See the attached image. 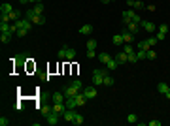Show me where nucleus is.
<instances>
[{
  "label": "nucleus",
  "mask_w": 170,
  "mask_h": 126,
  "mask_svg": "<svg viewBox=\"0 0 170 126\" xmlns=\"http://www.w3.org/2000/svg\"><path fill=\"white\" fill-rule=\"evenodd\" d=\"M168 87H170V85H168Z\"/></svg>",
  "instance_id": "nucleus-51"
},
{
  "label": "nucleus",
  "mask_w": 170,
  "mask_h": 126,
  "mask_svg": "<svg viewBox=\"0 0 170 126\" xmlns=\"http://www.w3.org/2000/svg\"><path fill=\"white\" fill-rule=\"evenodd\" d=\"M8 124H9V120L6 117H0V126H8Z\"/></svg>",
  "instance_id": "nucleus-43"
},
{
  "label": "nucleus",
  "mask_w": 170,
  "mask_h": 126,
  "mask_svg": "<svg viewBox=\"0 0 170 126\" xmlns=\"http://www.w3.org/2000/svg\"><path fill=\"white\" fill-rule=\"evenodd\" d=\"M157 42H159V40H157L155 36H151V38H149V40H147V43H149V47H153V45H155Z\"/></svg>",
  "instance_id": "nucleus-40"
},
{
  "label": "nucleus",
  "mask_w": 170,
  "mask_h": 126,
  "mask_svg": "<svg viewBox=\"0 0 170 126\" xmlns=\"http://www.w3.org/2000/svg\"><path fill=\"white\" fill-rule=\"evenodd\" d=\"M110 73L108 70H102V68H96L95 72H93V83H95V87H100L102 83H104V75Z\"/></svg>",
  "instance_id": "nucleus-1"
},
{
  "label": "nucleus",
  "mask_w": 170,
  "mask_h": 126,
  "mask_svg": "<svg viewBox=\"0 0 170 126\" xmlns=\"http://www.w3.org/2000/svg\"><path fill=\"white\" fill-rule=\"evenodd\" d=\"M155 38L159 40V42H163V40L166 38V34H163V32H157V36H155Z\"/></svg>",
  "instance_id": "nucleus-44"
},
{
  "label": "nucleus",
  "mask_w": 170,
  "mask_h": 126,
  "mask_svg": "<svg viewBox=\"0 0 170 126\" xmlns=\"http://www.w3.org/2000/svg\"><path fill=\"white\" fill-rule=\"evenodd\" d=\"M59 117H61L59 113L51 111V113L47 115V117H45V119H47V124H49V126H55V124H59Z\"/></svg>",
  "instance_id": "nucleus-7"
},
{
  "label": "nucleus",
  "mask_w": 170,
  "mask_h": 126,
  "mask_svg": "<svg viewBox=\"0 0 170 126\" xmlns=\"http://www.w3.org/2000/svg\"><path fill=\"white\" fill-rule=\"evenodd\" d=\"M100 2H102V4H110L112 0H100Z\"/></svg>",
  "instance_id": "nucleus-48"
},
{
  "label": "nucleus",
  "mask_w": 170,
  "mask_h": 126,
  "mask_svg": "<svg viewBox=\"0 0 170 126\" xmlns=\"http://www.w3.org/2000/svg\"><path fill=\"white\" fill-rule=\"evenodd\" d=\"M32 12H34V13H38V15H42V13H44V4H42V2H38V4H34V8H32Z\"/></svg>",
  "instance_id": "nucleus-25"
},
{
  "label": "nucleus",
  "mask_w": 170,
  "mask_h": 126,
  "mask_svg": "<svg viewBox=\"0 0 170 126\" xmlns=\"http://www.w3.org/2000/svg\"><path fill=\"white\" fill-rule=\"evenodd\" d=\"M136 57H138V60L147 58V51H144V49H136Z\"/></svg>",
  "instance_id": "nucleus-28"
},
{
  "label": "nucleus",
  "mask_w": 170,
  "mask_h": 126,
  "mask_svg": "<svg viewBox=\"0 0 170 126\" xmlns=\"http://www.w3.org/2000/svg\"><path fill=\"white\" fill-rule=\"evenodd\" d=\"M15 34H17L19 38H23V36H27V34H28V30H25V28H17V32H15Z\"/></svg>",
  "instance_id": "nucleus-36"
},
{
  "label": "nucleus",
  "mask_w": 170,
  "mask_h": 126,
  "mask_svg": "<svg viewBox=\"0 0 170 126\" xmlns=\"http://www.w3.org/2000/svg\"><path fill=\"white\" fill-rule=\"evenodd\" d=\"M64 105H66V109H76L78 107V102H76V98H66Z\"/></svg>",
  "instance_id": "nucleus-15"
},
{
  "label": "nucleus",
  "mask_w": 170,
  "mask_h": 126,
  "mask_svg": "<svg viewBox=\"0 0 170 126\" xmlns=\"http://www.w3.org/2000/svg\"><path fill=\"white\" fill-rule=\"evenodd\" d=\"M132 8H134V9H144V8H146V4H144L142 0H134V2H132Z\"/></svg>",
  "instance_id": "nucleus-31"
},
{
  "label": "nucleus",
  "mask_w": 170,
  "mask_h": 126,
  "mask_svg": "<svg viewBox=\"0 0 170 126\" xmlns=\"http://www.w3.org/2000/svg\"><path fill=\"white\" fill-rule=\"evenodd\" d=\"M25 17H27V19H28V21L32 23V24H44V23H45V17H44V15H38V13H34L32 9H28V12L25 13Z\"/></svg>",
  "instance_id": "nucleus-3"
},
{
  "label": "nucleus",
  "mask_w": 170,
  "mask_h": 126,
  "mask_svg": "<svg viewBox=\"0 0 170 126\" xmlns=\"http://www.w3.org/2000/svg\"><path fill=\"white\" fill-rule=\"evenodd\" d=\"M76 109H66V111L63 113V119L66 120V122H72V120H74V117H76Z\"/></svg>",
  "instance_id": "nucleus-8"
},
{
  "label": "nucleus",
  "mask_w": 170,
  "mask_h": 126,
  "mask_svg": "<svg viewBox=\"0 0 170 126\" xmlns=\"http://www.w3.org/2000/svg\"><path fill=\"white\" fill-rule=\"evenodd\" d=\"M149 126H161V120H149Z\"/></svg>",
  "instance_id": "nucleus-45"
},
{
  "label": "nucleus",
  "mask_w": 170,
  "mask_h": 126,
  "mask_svg": "<svg viewBox=\"0 0 170 126\" xmlns=\"http://www.w3.org/2000/svg\"><path fill=\"white\" fill-rule=\"evenodd\" d=\"M112 43L113 45H123V43H125V42H123V36H121V34H115V36L112 38Z\"/></svg>",
  "instance_id": "nucleus-22"
},
{
  "label": "nucleus",
  "mask_w": 170,
  "mask_h": 126,
  "mask_svg": "<svg viewBox=\"0 0 170 126\" xmlns=\"http://www.w3.org/2000/svg\"><path fill=\"white\" fill-rule=\"evenodd\" d=\"M85 47H87V51H93V49L96 47V40H89V42H87V45H85Z\"/></svg>",
  "instance_id": "nucleus-32"
},
{
  "label": "nucleus",
  "mask_w": 170,
  "mask_h": 126,
  "mask_svg": "<svg viewBox=\"0 0 170 126\" xmlns=\"http://www.w3.org/2000/svg\"><path fill=\"white\" fill-rule=\"evenodd\" d=\"M28 2H32V4H38V2H42V0H28Z\"/></svg>",
  "instance_id": "nucleus-47"
},
{
  "label": "nucleus",
  "mask_w": 170,
  "mask_h": 126,
  "mask_svg": "<svg viewBox=\"0 0 170 126\" xmlns=\"http://www.w3.org/2000/svg\"><path fill=\"white\" fill-rule=\"evenodd\" d=\"M140 27H142L144 30H146V32H149V34H151V32H155V24H153L151 21H142V23H140Z\"/></svg>",
  "instance_id": "nucleus-10"
},
{
  "label": "nucleus",
  "mask_w": 170,
  "mask_h": 126,
  "mask_svg": "<svg viewBox=\"0 0 170 126\" xmlns=\"http://www.w3.org/2000/svg\"><path fill=\"white\" fill-rule=\"evenodd\" d=\"M102 85H104V87H112V85H113V77H110V73L104 75V83H102Z\"/></svg>",
  "instance_id": "nucleus-29"
},
{
  "label": "nucleus",
  "mask_w": 170,
  "mask_h": 126,
  "mask_svg": "<svg viewBox=\"0 0 170 126\" xmlns=\"http://www.w3.org/2000/svg\"><path fill=\"white\" fill-rule=\"evenodd\" d=\"M53 111H55V113H59V115H63V113L66 111V105H64V102L53 104Z\"/></svg>",
  "instance_id": "nucleus-13"
},
{
  "label": "nucleus",
  "mask_w": 170,
  "mask_h": 126,
  "mask_svg": "<svg viewBox=\"0 0 170 126\" xmlns=\"http://www.w3.org/2000/svg\"><path fill=\"white\" fill-rule=\"evenodd\" d=\"M19 2H21V4H27V2H28V0H19Z\"/></svg>",
  "instance_id": "nucleus-50"
},
{
  "label": "nucleus",
  "mask_w": 170,
  "mask_h": 126,
  "mask_svg": "<svg viewBox=\"0 0 170 126\" xmlns=\"http://www.w3.org/2000/svg\"><path fill=\"white\" fill-rule=\"evenodd\" d=\"M66 96H64V92H55L53 94V104H59V102H64Z\"/></svg>",
  "instance_id": "nucleus-18"
},
{
  "label": "nucleus",
  "mask_w": 170,
  "mask_h": 126,
  "mask_svg": "<svg viewBox=\"0 0 170 126\" xmlns=\"http://www.w3.org/2000/svg\"><path fill=\"white\" fill-rule=\"evenodd\" d=\"M125 28L128 30V32H132V34H138V30H140V24L138 23H128V24H125Z\"/></svg>",
  "instance_id": "nucleus-12"
},
{
  "label": "nucleus",
  "mask_w": 170,
  "mask_h": 126,
  "mask_svg": "<svg viewBox=\"0 0 170 126\" xmlns=\"http://www.w3.org/2000/svg\"><path fill=\"white\" fill-rule=\"evenodd\" d=\"M12 12H13L12 4H2V6H0V13H12Z\"/></svg>",
  "instance_id": "nucleus-23"
},
{
  "label": "nucleus",
  "mask_w": 170,
  "mask_h": 126,
  "mask_svg": "<svg viewBox=\"0 0 170 126\" xmlns=\"http://www.w3.org/2000/svg\"><path fill=\"white\" fill-rule=\"evenodd\" d=\"M96 55H95V49H93V51H87V58H95Z\"/></svg>",
  "instance_id": "nucleus-46"
},
{
  "label": "nucleus",
  "mask_w": 170,
  "mask_h": 126,
  "mask_svg": "<svg viewBox=\"0 0 170 126\" xmlns=\"http://www.w3.org/2000/svg\"><path fill=\"white\" fill-rule=\"evenodd\" d=\"M147 58H151V60H153V58H157V53L149 49V51H147Z\"/></svg>",
  "instance_id": "nucleus-42"
},
{
  "label": "nucleus",
  "mask_w": 170,
  "mask_h": 126,
  "mask_svg": "<svg viewBox=\"0 0 170 126\" xmlns=\"http://www.w3.org/2000/svg\"><path fill=\"white\" fill-rule=\"evenodd\" d=\"M115 60H117V64H119V66H121V64L128 62V55H127V53H119V55H117V57H115Z\"/></svg>",
  "instance_id": "nucleus-17"
},
{
  "label": "nucleus",
  "mask_w": 170,
  "mask_h": 126,
  "mask_svg": "<svg viewBox=\"0 0 170 126\" xmlns=\"http://www.w3.org/2000/svg\"><path fill=\"white\" fill-rule=\"evenodd\" d=\"M157 32H163V34H166V32H168V27H166V24H161V27L157 28Z\"/></svg>",
  "instance_id": "nucleus-41"
},
{
  "label": "nucleus",
  "mask_w": 170,
  "mask_h": 126,
  "mask_svg": "<svg viewBox=\"0 0 170 126\" xmlns=\"http://www.w3.org/2000/svg\"><path fill=\"white\" fill-rule=\"evenodd\" d=\"M131 21H132V23H138V24H140V23H142V19H140V15H138V13H134V15H132V19H131Z\"/></svg>",
  "instance_id": "nucleus-38"
},
{
  "label": "nucleus",
  "mask_w": 170,
  "mask_h": 126,
  "mask_svg": "<svg viewBox=\"0 0 170 126\" xmlns=\"http://www.w3.org/2000/svg\"><path fill=\"white\" fill-rule=\"evenodd\" d=\"M57 57H59V58H64V60H74V58H76V49H74V47H63V49H59Z\"/></svg>",
  "instance_id": "nucleus-2"
},
{
  "label": "nucleus",
  "mask_w": 170,
  "mask_h": 126,
  "mask_svg": "<svg viewBox=\"0 0 170 126\" xmlns=\"http://www.w3.org/2000/svg\"><path fill=\"white\" fill-rule=\"evenodd\" d=\"M127 122H128V124H134V122H138V117H136L134 113H131V115L127 117Z\"/></svg>",
  "instance_id": "nucleus-33"
},
{
  "label": "nucleus",
  "mask_w": 170,
  "mask_h": 126,
  "mask_svg": "<svg viewBox=\"0 0 170 126\" xmlns=\"http://www.w3.org/2000/svg\"><path fill=\"white\" fill-rule=\"evenodd\" d=\"M91 32H93V24H83V27L80 28V34H81V36H89Z\"/></svg>",
  "instance_id": "nucleus-16"
},
{
  "label": "nucleus",
  "mask_w": 170,
  "mask_h": 126,
  "mask_svg": "<svg viewBox=\"0 0 170 126\" xmlns=\"http://www.w3.org/2000/svg\"><path fill=\"white\" fill-rule=\"evenodd\" d=\"M40 111H42L44 117H47V115L53 111V105H42V109H40Z\"/></svg>",
  "instance_id": "nucleus-26"
},
{
  "label": "nucleus",
  "mask_w": 170,
  "mask_h": 126,
  "mask_svg": "<svg viewBox=\"0 0 170 126\" xmlns=\"http://www.w3.org/2000/svg\"><path fill=\"white\" fill-rule=\"evenodd\" d=\"M15 27H17V28H25V30H32V23H30L27 17H21V19L15 21Z\"/></svg>",
  "instance_id": "nucleus-4"
},
{
  "label": "nucleus",
  "mask_w": 170,
  "mask_h": 126,
  "mask_svg": "<svg viewBox=\"0 0 170 126\" xmlns=\"http://www.w3.org/2000/svg\"><path fill=\"white\" fill-rule=\"evenodd\" d=\"M117 68H119V64H117L115 58H110L106 62V70H108V72H113V70H117Z\"/></svg>",
  "instance_id": "nucleus-11"
},
{
  "label": "nucleus",
  "mask_w": 170,
  "mask_h": 126,
  "mask_svg": "<svg viewBox=\"0 0 170 126\" xmlns=\"http://www.w3.org/2000/svg\"><path fill=\"white\" fill-rule=\"evenodd\" d=\"M74 98H76V102H78V105H85V102H87V98H85L83 92H78Z\"/></svg>",
  "instance_id": "nucleus-19"
},
{
  "label": "nucleus",
  "mask_w": 170,
  "mask_h": 126,
  "mask_svg": "<svg viewBox=\"0 0 170 126\" xmlns=\"http://www.w3.org/2000/svg\"><path fill=\"white\" fill-rule=\"evenodd\" d=\"M17 19H21V17H19V12H15V9H13V12L9 13V21H12V23H15Z\"/></svg>",
  "instance_id": "nucleus-34"
},
{
  "label": "nucleus",
  "mask_w": 170,
  "mask_h": 126,
  "mask_svg": "<svg viewBox=\"0 0 170 126\" xmlns=\"http://www.w3.org/2000/svg\"><path fill=\"white\" fill-rule=\"evenodd\" d=\"M134 13H136L134 9H125V12H123V24L131 23V19H132V15H134Z\"/></svg>",
  "instance_id": "nucleus-9"
},
{
  "label": "nucleus",
  "mask_w": 170,
  "mask_h": 126,
  "mask_svg": "<svg viewBox=\"0 0 170 126\" xmlns=\"http://www.w3.org/2000/svg\"><path fill=\"white\" fill-rule=\"evenodd\" d=\"M121 36H123V42H125V43H131L132 40H134V34H132V32H128V30H123V32H121Z\"/></svg>",
  "instance_id": "nucleus-14"
},
{
  "label": "nucleus",
  "mask_w": 170,
  "mask_h": 126,
  "mask_svg": "<svg viewBox=\"0 0 170 126\" xmlns=\"http://www.w3.org/2000/svg\"><path fill=\"white\" fill-rule=\"evenodd\" d=\"M81 92L85 94V98H87V100H93V98H96V89H95V87H85L83 90H81Z\"/></svg>",
  "instance_id": "nucleus-6"
},
{
  "label": "nucleus",
  "mask_w": 170,
  "mask_h": 126,
  "mask_svg": "<svg viewBox=\"0 0 170 126\" xmlns=\"http://www.w3.org/2000/svg\"><path fill=\"white\" fill-rule=\"evenodd\" d=\"M72 85H74V87H78L80 90H83V83H81L80 79H74V81H72Z\"/></svg>",
  "instance_id": "nucleus-37"
},
{
  "label": "nucleus",
  "mask_w": 170,
  "mask_h": 126,
  "mask_svg": "<svg viewBox=\"0 0 170 126\" xmlns=\"http://www.w3.org/2000/svg\"><path fill=\"white\" fill-rule=\"evenodd\" d=\"M164 96H166V98L170 100V90H168V92H166V94H164Z\"/></svg>",
  "instance_id": "nucleus-49"
},
{
  "label": "nucleus",
  "mask_w": 170,
  "mask_h": 126,
  "mask_svg": "<svg viewBox=\"0 0 170 126\" xmlns=\"http://www.w3.org/2000/svg\"><path fill=\"white\" fill-rule=\"evenodd\" d=\"M0 42H2V43H9V42H12V34L2 32V36H0Z\"/></svg>",
  "instance_id": "nucleus-27"
},
{
  "label": "nucleus",
  "mask_w": 170,
  "mask_h": 126,
  "mask_svg": "<svg viewBox=\"0 0 170 126\" xmlns=\"http://www.w3.org/2000/svg\"><path fill=\"white\" fill-rule=\"evenodd\" d=\"M78 92H81V90H80L78 87H74V85H72V83H70L68 87L64 89V96H66V98H74V96H76V94H78Z\"/></svg>",
  "instance_id": "nucleus-5"
},
{
  "label": "nucleus",
  "mask_w": 170,
  "mask_h": 126,
  "mask_svg": "<svg viewBox=\"0 0 170 126\" xmlns=\"http://www.w3.org/2000/svg\"><path fill=\"white\" fill-rule=\"evenodd\" d=\"M128 62H138V57H136V53H132V55H128Z\"/></svg>",
  "instance_id": "nucleus-39"
},
{
  "label": "nucleus",
  "mask_w": 170,
  "mask_h": 126,
  "mask_svg": "<svg viewBox=\"0 0 170 126\" xmlns=\"http://www.w3.org/2000/svg\"><path fill=\"white\" fill-rule=\"evenodd\" d=\"M125 53H127V55H132V53H136V49L132 47V45L127 43V45H125Z\"/></svg>",
  "instance_id": "nucleus-35"
},
{
  "label": "nucleus",
  "mask_w": 170,
  "mask_h": 126,
  "mask_svg": "<svg viewBox=\"0 0 170 126\" xmlns=\"http://www.w3.org/2000/svg\"><path fill=\"white\" fill-rule=\"evenodd\" d=\"M83 120H85L83 115H81V113H76V117H74V120H72V124H78V126H80V124H83Z\"/></svg>",
  "instance_id": "nucleus-24"
},
{
  "label": "nucleus",
  "mask_w": 170,
  "mask_h": 126,
  "mask_svg": "<svg viewBox=\"0 0 170 126\" xmlns=\"http://www.w3.org/2000/svg\"><path fill=\"white\" fill-rule=\"evenodd\" d=\"M168 90H170V87H168L166 83H159V85H157V92H161V94H166Z\"/></svg>",
  "instance_id": "nucleus-20"
},
{
  "label": "nucleus",
  "mask_w": 170,
  "mask_h": 126,
  "mask_svg": "<svg viewBox=\"0 0 170 126\" xmlns=\"http://www.w3.org/2000/svg\"><path fill=\"white\" fill-rule=\"evenodd\" d=\"M138 49H144V51H149V49H151V47H149L147 40H142V42L138 43Z\"/></svg>",
  "instance_id": "nucleus-30"
},
{
  "label": "nucleus",
  "mask_w": 170,
  "mask_h": 126,
  "mask_svg": "<svg viewBox=\"0 0 170 126\" xmlns=\"http://www.w3.org/2000/svg\"><path fill=\"white\" fill-rule=\"evenodd\" d=\"M96 58H98L102 64H106V62H108V60H110L112 57H110V55H108V53H98V55H96Z\"/></svg>",
  "instance_id": "nucleus-21"
}]
</instances>
